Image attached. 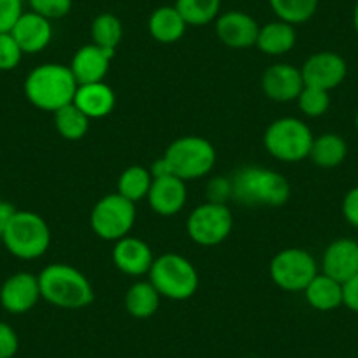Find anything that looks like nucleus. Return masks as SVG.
<instances>
[{
    "mask_svg": "<svg viewBox=\"0 0 358 358\" xmlns=\"http://www.w3.org/2000/svg\"><path fill=\"white\" fill-rule=\"evenodd\" d=\"M37 278L41 297L58 309L78 311L95 301V290L88 278L69 264L46 265Z\"/></svg>",
    "mask_w": 358,
    "mask_h": 358,
    "instance_id": "1",
    "label": "nucleus"
},
{
    "mask_svg": "<svg viewBox=\"0 0 358 358\" xmlns=\"http://www.w3.org/2000/svg\"><path fill=\"white\" fill-rule=\"evenodd\" d=\"M78 86L69 65L43 64L29 72L23 83V92L34 108L57 113L58 109L72 104Z\"/></svg>",
    "mask_w": 358,
    "mask_h": 358,
    "instance_id": "2",
    "label": "nucleus"
},
{
    "mask_svg": "<svg viewBox=\"0 0 358 358\" xmlns=\"http://www.w3.org/2000/svg\"><path fill=\"white\" fill-rule=\"evenodd\" d=\"M230 183H232V199L244 206L281 208L287 204L292 195L290 183L281 172L258 165L239 169L230 178Z\"/></svg>",
    "mask_w": 358,
    "mask_h": 358,
    "instance_id": "3",
    "label": "nucleus"
},
{
    "mask_svg": "<svg viewBox=\"0 0 358 358\" xmlns=\"http://www.w3.org/2000/svg\"><path fill=\"white\" fill-rule=\"evenodd\" d=\"M6 250L20 260H37L51 246V229L46 220L32 211H16L2 236Z\"/></svg>",
    "mask_w": 358,
    "mask_h": 358,
    "instance_id": "4",
    "label": "nucleus"
},
{
    "mask_svg": "<svg viewBox=\"0 0 358 358\" xmlns=\"http://www.w3.org/2000/svg\"><path fill=\"white\" fill-rule=\"evenodd\" d=\"M151 285L158 294L171 301H187L199 288V273L187 257L165 253L155 258L150 273Z\"/></svg>",
    "mask_w": 358,
    "mask_h": 358,
    "instance_id": "5",
    "label": "nucleus"
},
{
    "mask_svg": "<svg viewBox=\"0 0 358 358\" xmlns=\"http://www.w3.org/2000/svg\"><path fill=\"white\" fill-rule=\"evenodd\" d=\"M172 174L183 181L201 179L213 171L216 164V150L206 137L183 136L172 141L165 150Z\"/></svg>",
    "mask_w": 358,
    "mask_h": 358,
    "instance_id": "6",
    "label": "nucleus"
},
{
    "mask_svg": "<svg viewBox=\"0 0 358 358\" xmlns=\"http://www.w3.org/2000/svg\"><path fill=\"white\" fill-rule=\"evenodd\" d=\"M315 136L302 120L294 116H283L274 120L265 129L264 146L267 153L280 162H302L309 158Z\"/></svg>",
    "mask_w": 358,
    "mask_h": 358,
    "instance_id": "7",
    "label": "nucleus"
},
{
    "mask_svg": "<svg viewBox=\"0 0 358 358\" xmlns=\"http://www.w3.org/2000/svg\"><path fill=\"white\" fill-rule=\"evenodd\" d=\"M318 274V262L304 248H285L268 265V276L285 292H304Z\"/></svg>",
    "mask_w": 358,
    "mask_h": 358,
    "instance_id": "8",
    "label": "nucleus"
},
{
    "mask_svg": "<svg viewBox=\"0 0 358 358\" xmlns=\"http://www.w3.org/2000/svg\"><path fill=\"white\" fill-rule=\"evenodd\" d=\"M137 218V209L134 202L116 194H108L94 206L90 215V225L95 236L102 241H120L129 236Z\"/></svg>",
    "mask_w": 358,
    "mask_h": 358,
    "instance_id": "9",
    "label": "nucleus"
},
{
    "mask_svg": "<svg viewBox=\"0 0 358 358\" xmlns=\"http://www.w3.org/2000/svg\"><path fill=\"white\" fill-rule=\"evenodd\" d=\"M234 229V215L227 204L204 202L190 213L187 234L195 244L204 248L218 246L229 239Z\"/></svg>",
    "mask_w": 358,
    "mask_h": 358,
    "instance_id": "10",
    "label": "nucleus"
},
{
    "mask_svg": "<svg viewBox=\"0 0 358 358\" xmlns=\"http://www.w3.org/2000/svg\"><path fill=\"white\" fill-rule=\"evenodd\" d=\"M301 72L306 86H315V88L330 92L343 85L348 76V64L339 53L318 51L304 62Z\"/></svg>",
    "mask_w": 358,
    "mask_h": 358,
    "instance_id": "11",
    "label": "nucleus"
},
{
    "mask_svg": "<svg viewBox=\"0 0 358 358\" xmlns=\"http://www.w3.org/2000/svg\"><path fill=\"white\" fill-rule=\"evenodd\" d=\"M39 278L32 273H16L0 287V308L11 315H25L41 301Z\"/></svg>",
    "mask_w": 358,
    "mask_h": 358,
    "instance_id": "12",
    "label": "nucleus"
},
{
    "mask_svg": "<svg viewBox=\"0 0 358 358\" xmlns=\"http://www.w3.org/2000/svg\"><path fill=\"white\" fill-rule=\"evenodd\" d=\"M216 37L232 50H246L257 44L260 25L244 11L220 13L215 22Z\"/></svg>",
    "mask_w": 358,
    "mask_h": 358,
    "instance_id": "13",
    "label": "nucleus"
},
{
    "mask_svg": "<svg viewBox=\"0 0 358 358\" xmlns=\"http://www.w3.org/2000/svg\"><path fill=\"white\" fill-rule=\"evenodd\" d=\"M301 69L290 64H274L262 74V90L265 97L274 102L297 101L304 90Z\"/></svg>",
    "mask_w": 358,
    "mask_h": 358,
    "instance_id": "14",
    "label": "nucleus"
},
{
    "mask_svg": "<svg viewBox=\"0 0 358 358\" xmlns=\"http://www.w3.org/2000/svg\"><path fill=\"white\" fill-rule=\"evenodd\" d=\"M155 262V255L150 244L139 237L125 236L116 241L113 248V264L120 273L127 276L139 278L150 273Z\"/></svg>",
    "mask_w": 358,
    "mask_h": 358,
    "instance_id": "15",
    "label": "nucleus"
},
{
    "mask_svg": "<svg viewBox=\"0 0 358 358\" xmlns=\"http://www.w3.org/2000/svg\"><path fill=\"white\" fill-rule=\"evenodd\" d=\"M113 57H115V51L104 50L97 44L90 43L76 51L69 67L78 85L99 83L104 81L108 76Z\"/></svg>",
    "mask_w": 358,
    "mask_h": 358,
    "instance_id": "16",
    "label": "nucleus"
},
{
    "mask_svg": "<svg viewBox=\"0 0 358 358\" xmlns=\"http://www.w3.org/2000/svg\"><path fill=\"white\" fill-rule=\"evenodd\" d=\"M11 36L22 48L23 55H36L50 46L53 39V25L44 16L25 11L13 27Z\"/></svg>",
    "mask_w": 358,
    "mask_h": 358,
    "instance_id": "17",
    "label": "nucleus"
},
{
    "mask_svg": "<svg viewBox=\"0 0 358 358\" xmlns=\"http://www.w3.org/2000/svg\"><path fill=\"white\" fill-rule=\"evenodd\" d=\"M187 181L172 174L153 179L148 194L150 208L160 216L178 215L187 204Z\"/></svg>",
    "mask_w": 358,
    "mask_h": 358,
    "instance_id": "18",
    "label": "nucleus"
},
{
    "mask_svg": "<svg viewBox=\"0 0 358 358\" xmlns=\"http://www.w3.org/2000/svg\"><path fill=\"white\" fill-rule=\"evenodd\" d=\"M322 273L339 283L358 274V243L353 239H337L327 246L322 258Z\"/></svg>",
    "mask_w": 358,
    "mask_h": 358,
    "instance_id": "19",
    "label": "nucleus"
},
{
    "mask_svg": "<svg viewBox=\"0 0 358 358\" xmlns=\"http://www.w3.org/2000/svg\"><path fill=\"white\" fill-rule=\"evenodd\" d=\"M72 104L79 111L85 113L90 120L106 118V116L111 115L116 106L115 90L104 81L79 85Z\"/></svg>",
    "mask_w": 358,
    "mask_h": 358,
    "instance_id": "20",
    "label": "nucleus"
},
{
    "mask_svg": "<svg viewBox=\"0 0 358 358\" xmlns=\"http://www.w3.org/2000/svg\"><path fill=\"white\" fill-rule=\"evenodd\" d=\"M295 44H297L295 27L283 20H274V22H268L260 27L255 46L268 57H283L294 50Z\"/></svg>",
    "mask_w": 358,
    "mask_h": 358,
    "instance_id": "21",
    "label": "nucleus"
},
{
    "mask_svg": "<svg viewBox=\"0 0 358 358\" xmlns=\"http://www.w3.org/2000/svg\"><path fill=\"white\" fill-rule=\"evenodd\" d=\"M188 23L176 9V6H160L148 20V30L151 37L160 44H174L183 39Z\"/></svg>",
    "mask_w": 358,
    "mask_h": 358,
    "instance_id": "22",
    "label": "nucleus"
},
{
    "mask_svg": "<svg viewBox=\"0 0 358 358\" xmlns=\"http://www.w3.org/2000/svg\"><path fill=\"white\" fill-rule=\"evenodd\" d=\"M304 295L308 304L316 311H334L343 306V283L332 280L327 274L318 273L315 280L306 287Z\"/></svg>",
    "mask_w": 358,
    "mask_h": 358,
    "instance_id": "23",
    "label": "nucleus"
},
{
    "mask_svg": "<svg viewBox=\"0 0 358 358\" xmlns=\"http://www.w3.org/2000/svg\"><path fill=\"white\" fill-rule=\"evenodd\" d=\"M348 144L339 134L327 132L315 137L309 151V160L320 169H336L346 160Z\"/></svg>",
    "mask_w": 358,
    "mask_h": 358,
    "instance_id": "24",
    "label": "nucleus"
},
{
    "mask_svg": "<svg viewBox=\"0 0 358 358\" xmlns=\"http://www.w3.org/2000/svg\"><path fill=\"white\" fill-rule=\"evenodd\" d=\"M162 295L151 281H136L125 294V309L137 320L151 318L160 308Z\"/></svg>",
    "mask_w": 358,
    "mask_h": 358,
    "instance_id": "25",
    "label": "nucleus"
},
{
    "mask_svg": "<svg viewBox=\"0 0 358 358\" xmlns=\"http://www.w3.org/2000/svg\"><path fill=\"white\" fill-rule=\"evenodd\" d=\"M151 183H153V176H151L150 169L144 165H130L120 174L116 192L136 204L143 199H148Z\"/></svg>",
    "mask_w": 358,
    "mask_h": 358,
    "instance_id": "26",
    "label": "nucleus"
},
{
    "mask_svg": "<svg viewBox=\"0 0 358 358\" xmlns=\"http://www.w3.org/2000/svg\"><path fill=\"white\" fill-rule=\"evenodd\" d=\"M90 37L92 43L104 50L116 51L123 39V23L113 13H102L97 15L90 25Z\"/></svg>",
    "mask_w": 358,
    "mask_h": 358,
    "instance_id": "27",
    "label": "nucleus"
},
{
    "mask_svg": "<svg viewBox=\"0 0 358 358\" xmlns=\"http://www.w3.org/2000/svg\"><path fill=\"white\" fill-rule=\"evenodd\" d=\"M174 6L188 27L209 25L216 22L222 11V0H176Z\"/></svg>",
    "mask_w": 358,
    "mask_h": 358,
    "instance_id": "28",
    "label": "nucleus"
},
{
    "mask_svg": "<svg viewBox=\"0 0 358 358\" xmlns=\"http://www.w3.org/2000/svg\"><path fill=\"white\" fill-rule=\"evenodd\" d=\"M53 118L55 129L65 141H81L88 134L90 118L74 104L58 109L57 113H53Z\"/></svg>",
    "mask_w": 358,
    "mask_h": 358,
    "instance_id": "29",
    "label": "nucleus"
},
{
    "mask_svg": "<svg viewBox=\"0 0 358 358\" xmlns=\"http://www.w3.org/2000/svg\"><path fill=\"white\" fill-rule=\"evenodd\" d=\"M268 6L278 20L297 27L316 15L320 0H268Z\"/></svg>",
    "mask_w": 358,
    "mask_h": 358,
    "instance_id": "30",
    "label": "nucleus"
},
{
    "mask_svg": "<svg viewBox=\"0 0 358 358\" xmlns=\"http://www.w3.org/2000/svg\"><path fill=\"white\" fill-rule=\"evenodd\" d=\"M297 104L302 115L308 118H320L330 108V92L315 88V86H304L297 97Z\"/></svg>",
    "mask_w": 358,
    "mask_h": 358,
    "instance_id": "31",
    "label": "nucleus"
},
{
    "mask_svg": "<svg viewBox=\"0 0 358 358\" xmlns=\"http://www.w3.org/2000/svg\"><path fill=\"white\" fill-rule=\"evenodd\" d=\"M30 11L44 16L50 22L62 20L72 11L74 0H27Z\"/></svg>",
    "mask_w": 358,
    "mask_h": 358,
    "instance_id": "32",
    "label": "nucleus"
},
{
    "mask_svg": "<svg viewBox=\"0 0 358 358\" xmlns=\"http://www.w3.org/2000/svg\"><path fill=\"white\" fill-rule=\"evenodd\" d=\"M23 58L22 48L11 36V32L0 34V71H15Z\"/></svg>",
    "mask_w": 358,
    "mask_h": 358,
    "instance_id": "33",
    "label": "nucleus"
},
{
    "mask_svg": "<svg viewBox=\"0 0 358 358\" xmlns=\"http://www.w3.org/2000/svg\"><path fill=\"white\" fill-rule=\"evenodd\" d=\"M23 13V0H0V34L11 32Z\"/></svg>",
    "mask_w": 358,
    "mask_h": 358,
    "instance_id": "34",
    "label": "nucleus"
},
{
    "mask_svg": "<svg viewBox=\"0 0 358 358\" xmlns=\"http://www.w3.org/2000/svg\"><path fill=\"white\" fill-rule=\"evenodd\" d=\"M206 197L208 202L215 204H227L229 199H232V183L229 178H213L206 188Z\"/></svg>",
    "mask_w": 358,
    "mask_h": 358,
    "instance_id": "35",
    "label": "nucleus"
},
{
    "mask_svg": "<svg viewBox=\"0 0 358 358\" xmlns=\"http://www.w3.org/2000/svg\"><path fill=\"white\" fill-rule=\"evenodd\" d=\"M20 350V337L9 323L0 322V358H13Z\"/></svg>",
    "mask_w": 358,
    "mask_h": 358,
    "instance_id": "36",
    "label": "nucleus"
},
{
    "mask_svg": "<svg viewBox=\"0 0 358 358\" xmlns=\"http://www.w3.org/2000/svg\"><path fill=\"white\" fill-rule=\"evenodd\" d=\"M343 216L351 227L358 229V187L351 188L343 199Z\"/></svg>",
    "mask_w": 358,
    "mask_h": 358,
    "instance_id": "37",
    "label": "nucleus"
},
{
    "mask_svg": "<svg viewBox=\"0 0 358 358\" xmlns=\"http://www.w3.org/2000/svg\"><path fill=\"white\" fill-rule=\"evenodd\" d=\"M343 306L350 311L358 313V274L343 283Z\"/></svg>",
    "mask_w": 358,
    "mask_h": 358,
    "instance_id": "38",
    "label": "nucleus"
},
{
    "mask_svg": "<svg viewBox=\"0 0 358 358\" xmlns=\"http://www.w3.org/2000/svg\"><path fill=\"white\" fill-rule=\"evenodd\" d=\"M16 211H18V209H16L11 202L0 199V239L4 236L6 229H8L9 222H11V218L15 216Z\"/></svg>",
    "mask_w": 358,
    "mask_h": 358,
    "instance_id": "39",
    "label": "nucleus"
},
{
    "mask_svg": "<svg viewBox=\"0 0 358 358\" xmlns=\"http://www.w3.org/2000/svg\"><path fill=\"white\" fill-rule=\"evenodd\" d=\"M150 172H151V176H153V179L164 178V176H171L172 174L171 167H169L167 160H165L164 157L157 158V160H155L153 164H151ZM172 176H174V174H172Z\"/></svg>",
    "mask_w": 358,
    "mask_h": 358,
    "instance_id": "40",
    "label": "nucleus"
},
{
    "mask_svg": "<svg viewBox=\"0 0 358 358\" xmlns=\"http://www.w3.org/2000/svg\"><path fill=\"white\" fill-rule=\"evenodd\" d=\"M353 27H355V32L358 34V0H357V4H355V9H353Z\"/></svg>",
    "mask_w": 358,
    "mask_h": 358,
    "instance_id": "41",
    "label": "nucleus"
},
{
    "mask_svg": "<svg viewBox=\"0 0 358 358\" xmlns=\"http://www.w3.org/2000/svg\"><path fill=\"white\" fill-rule=\"evenodd\" d=\"M355 129H357V132H358V113H357V116H355Z\"/></svg>",
    "mask_w": 358,
    "mask_h": 358,
    "instance_id": "42",
    "label": "nucleus"
}]
</instances>
